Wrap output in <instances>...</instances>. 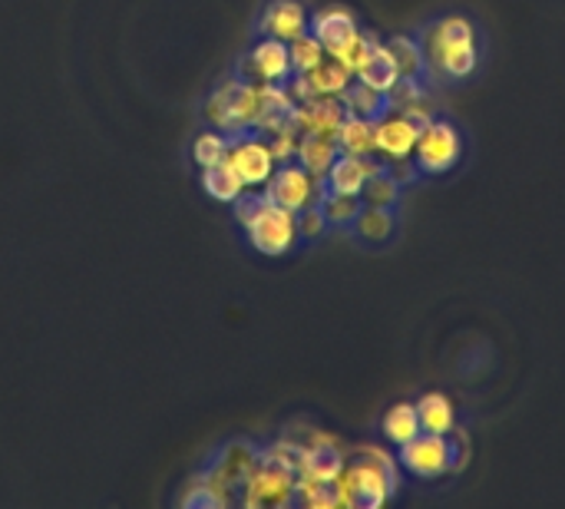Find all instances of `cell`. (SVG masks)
<instances>
[{"label":"cell","instance_id":"1","mask_svg":"<svg viewBox=\"0 0 565 509\" xmlns=\"http://www.w3.org/2000/svg\"><path fill=\"white\" fill-rule=\"evenodd\" d=\"M424 60L430 76H440L447 83H463L480 70V26L467 13H447L417 30Z\"/></svg>","mask_w":565,"mask_h":509},{"label":"cell","instance_id":"2","mask_svg":"<svg viewBox=\"0 0 565 509\" xmlns=\"http://www.w3.org/2000/svg\"><path fill=\"white\" fill-rule=\"evenodd\" d=\"M397 460L387 457L377 447H364L358 450L341 474V490H344V507L354 509H377L384 507L397 487H401V474H397Z\"/></svg>","mask_w":565,"mask_h":509},{"label":"cell","instance_id":"3","mask_svg":"<svg viewBox=\"0 0 565 509\" xmlns=\"http://www.w3.org/2000/svg\"><path fill=\"white\" fill-rule=\"evenodd\" d=\"M258 99H262V83L228 76L209 93V99L202 103V116H205V123L212 129H222L225 136L255 132V126H258Z\"/></svg>","mask_w":565,"mask_h":509},{"label":"cell","instance_id":"4","mask_svg":"<svg viewBox=\"0 0 565 509\" xmlns=\"http://www.w3.org/2000/svg\"><path fill=\"white\" fill-rule=\"evenodd\" d=\"M397 467L417 480H440L450 470H460L467 464V441L460 434H427L420 431L414 441L397 447Z\"/></svg>","mask_w":565,"mask_h":509},{"label":"cell","instance_id":"5","mask_svg":"<svg viewBox=\"0 0 565 509\" xmlns=\"http://www.w3.org/2000/svg\"><path fill=\"white\" fill-rule=\"evenodd\" d=\"M411 156H414L411 162H414V169H417L420 179L450 176L460 166V156H463V132L457 129L454 119L430 116L427 126L420 129L417 146H414Z\"/></svg>","mask_w":565,"mask_h":509},{"label":"cell","instance_id":"6","mask_svg":"<svg viewBox=\"0 0 565 509\" xmlns=\"http://www.w3.org/2000/svg\"><path fill=\"white\" fill-rule=\"evenodd\" d=\"M242 232H245L248 245L258 255H265V258H281V255L295 252L298 242H301V235H298V212L271 202L268 195L255 209V215L242 225Z\"/></svg>","mask_w":565,"mask_h":509},{"label":"cell","instance_id":"7","mask_svg":"<svg viewBox=\"0 0 565 509\" xmlns=\"http://www.w3.org/2000/svg\"><path fill=\"white\" fill-rule=\"evenodd\" d=\"M298 470L281 467L268 457H262L255 464V470L248 474V480L242 484V507L252 509H271V507H291L295 503V490H298Z\"/></svg>","mask_w":565,"mask_h":509},{"label":"cell","instance_id":"8","mask_svg":"<svg viewBox=\"0 0 565 509\" xmlns=\"http://www.w3.org/2000/svg\"><path fill=\"white\" fill-rule=\"evenodd\" d=\"M427 119L430 113L417 106H391V113L374 123V149L384 159H411Z\"/></svg>","mask_w":565,"mask_h":509},{"label":"cell","instance_id":"9","mask_svg":"<svg viewBox=\"0 0 565 509\" xmlns=\"http://www.w3.org/2000/svg\"><path fill=\"white\" fill-rule=\"evenodd\" d=\"M235 76L262 83V86H288V79L295 76L288 43L275 40V36H258L252 43V50L238 60Z\"/></svg>","mask_w":565,"mask_h":509},{"label":"cell","instance_id":"10","mask_svg":"<svg viewBox=\"0 0 565 509\" xmlns=\"http://www.w3.org/2000/svg\"><path fill=\"white\" fill-rule=\"evenodd\" d=\"M265 195L291 212H301L308 205H315L321 195H324V182L315 179L301 162L288 159V162H278L271 179L265 182Z\"/></svg>","mask_w":565,"mask_h":509},{"label":"cell","instance_id":"11","mask_svg":"<svg viewBox=\"0 0 565 509\" xmlns=\"http://www.w3.org/2000/svg\"><path fill=\"white\" fill-rule=\"evenodd\" d=\"M225 162H232V169L242 176L245 189H265V182L271 179L275 172V152L268 146L265 136L258 132H242V136H232L228 142V156Z\"/></svg>","mask_w":565,"mask_h":509},{"label":"cell","instance_id":"12","mask_svg":"<svg viewBox=\"0 0 565 509\" xmlns=\"http://www.w3.org/2000/svg\"><path fill=\"white\" fill-rule=\"evenodd\" d=\"M262 460V450L252 447L248 441H235L225 450L215 454V460L205 470V480L232 503V494L242 490V484L248 480V474L255 470V464Z\"/></svg>","mask_w":565,"mask_h":509},{"label":"cell","instance_id":"13","mask_svg":"<svg viewBox=\"0 0 565 509\" xmlns=\"http://www.w3.org/2000/svg\"><path fill=\"white\" fill-rule=\"evenodd\" d=\"M308 30L321 40L324 53H328V56H338V60H341V56L358 43V36H361L358 17H354L348 7H341V3H331V7H324V10L311 13Z\"/></svg>","mask_w":565,"mask_h":509},{"label":"cell","instance_id":"14","mask_svg":"<svg viewBox=\"0 0 565 509\" xmlns=\"http://www.w3.org/2000/svg\"><path fill=\"white\" fill-rule=\"evenodd\" d=\"M308 23H311V10L301 0H268L258 13L255 30L258 36H275L291 43L295 36L308 33Z\"/></svg>","mask_w":565,"mask_h":509},{"label":"cell","instance_id":"15","mask_svg":"<svg viewBox=\"0 0 565 509\" xmlns=\"http://www.w3.org/2000/svg\"><path fill=\"white\" fill-rule=\"evenodd\" d=\"M381 169V162L374 156H351V152H338V159L331 162V169L324 172V189L338 192V195H361L367 179Z\"/></svg>","mask_w":565,"mask_h":509},{"label":"cell","instance_id":"16","mask_svg":"<svg viewBox=\"0 0 565 509\" xmlns=\"http://www.w3.org/2000/svg\"><path fill=\"white\" fill-rule=\"evenodd\" d=\"M344 116H348V113H344L341 96H315V99H308V103H298V106H295L291 123H295L298 136H305V132L334 136V132H338V126L344 123Z\"/></svg>","mask_w":565,"mask_h":509},{"label":"cell","instance_id":"17","mask_svg":"<svg viewBox=\"0 0 565 509\" xmlns=\"http://www.w3.org/2000/svg\"><path fill=\"white\" fill-rule=\"evenodd\" d=\"M298 444V441H295ZM301 447V474L318 477V480H338L344 474V450L328 437V434H311Z\"/></svg>","mask_w":565,"mask_h":509},{"label":"cell","instance_id":"18","mask_svg":"<svg viewBox=\"0 0 565 509\" xmlns=\"http://www.w3.org/2000/svg\"><path fill=\"white\" fill-rule=\"evenodd\" d=\"M397 229H401L397 209L364 205L361 215H358L354 225H351V235H354L361 245H367V248H387V245L397 238Z\"/></svg>","mask_w":565,"mask_h":509},{"label":"cell","instance_id":"19","mask_svg":"<svg viewBox=\"0 0 565 509\" xmlns=\"http://www.w3.org/2000/svg\"><path fill=\"white\" fill-rule=\"evenodd\" d=\"M354 76H358L361 83H367V86H374V89L387 93V96L397 89V83H401V70H397V63H394L391 50L384 46V40H377V43L371 46V53L361 60V66L354 70Z\"/></svg>","mask_w":565,"mask_h":509},{"label":"cell","instance_id":"20","mask_svg":"<svg viewBox=\"0 0 565 509\" xmlns=\"http://www.w3.org/2000/svg\"><path fill=\"white\" fill-rule=\"evenodd\" d=\"M384 46L391 50V56H394V63H397V70H401V79H414V83H430L434 76H430V70H427V60H424V50H420V40H417V33H397V36H391V40H384Z\"/></svg>","mask_w":565,"mask_h":509},{"label":"cell","instance_id":"21","mask_svg":"<svg viewBox=\"0 0 565 509\" xmlns=\"http://www.w3.org/2000/svg\"><path fill=\"white\" fill-rule=\"evenodd\" d=\"M341 103H344V113H348V116L371 119V123H377L381 116L391 113V96L381 93V89H374V86H367V83H361L358 76H354L351 86L341 93Z\"/></svg>","mask_w":565,"mask_h":509},{"label":"cell","instance_id":"22","mask_svg":"<svg viewBox=\"0 0 565 509\" xmlns=\"http://www.w3.org/2000/svg\"><path fill=\"white\" fill-rule=\"evenodd\" d=\"M338 142L334 136H318V132H305L298 136V149H295V162H301L315 179H324V172L331 169V162L338 159Z\"/></svg>","mask_w":565,"mask_h":509},{"label":"cell","instance_id":"23","mask_svg":"<svg viewBox=\"0 0 565 509\" xmlns=\"http://www.w3.org/2000/svg\"><path fill=\"white\" fill-rule=\"evenodd\" d=\"M301 76L308 79V86H311L315 96H341L351 86L354 70L344 60H338V56H324L315 70H308Z\"/></svg>","mask_w":565,"mask_h":509},{"label":"cell","instance_id":"24","mask_svg":"<svg viewBox=\"0 0 565 509\" xmlns=\"http://www.w3.org/2000/svg\"><path fill=\"white\" fill-rule=\"evenodd\" d=\"M414 407L420 417V431H427V434H454L457 431V411H454V401L447 394L430 391Z\"/></svg>","mask_w":565,"mask_h":509},{"label":"cell","instance_id":"25","mask_svg":"<svg viewBox=\"0 0 565 509\" xmlns=\"http://www.w3.org/2000/svg\"><path fill=\"white\" fill-rule=\"evenodd\" d=\"M295 503L308 509H334L344 507V490H341V477L338 480H318L301 474L298 477V490H295Z\"/></svg>","mask_w":565,"mask_h":509},{"label":"cell","instance_id":"26","mask_svg":"<svg viewBox=\"0 0 565 509\" xmlns=\"http://www.w3.org/2000/svg\"><path fill=\"white\" fill-rule=\"evenodd\" d=\"M202 189H205L209 199H215V202H222V205H232V202L245 192V182H242V176L232 169V162L222 159V162L202 169Z\"/></svg>","mask_w":565,"mask_h":509},{"label":"cell","instance_id":"27","mask_svg":"<svg viewBox=\"0 0 565 509\" xmlns=\"http://www.w3.org/2000/svg\"><path fill=\"white\" fill-rule=\"evenodd\" d=\"M334 142L341 152L351 156H374V123L371 119H358V116H344V123L334 132Z\"/></svg>","mask_w":565,"mask_h":509},{"label":"cell","instance_id":"28","mask_svg":"<svg viewBox=\"0 0 565 509\" xmlns=\"http://www.w3.org/2000/svg\"><path fill=\"white\" fill-rule=\"evenodd\" d=\"M381 434L387 444L394 447H404L407 441H414L420 434V417H417V407L414 404H394L384 421H381Z\"/></svg>","mask_w":565,"mask_h":509},{"label":"cell","instance_id":"29","mask_svg":"<svg viewBox=\"0 0 565 509\" xmlns=\"http://www.w3.org/2000/svg\"><path fill=\"white\" fill-rule=\"evenodd\" d=\"M318 205H321V212H324V219H328V229H334V232H351L354 219H358L361 209H364L361 195H338V192H328V189H324V195L318 199Z\"/></svg>","mask_w":565,"mask_h":509},{"label":"cell","instance_id":"30","mask_svg":"<svg viewBox=\"0 0 565 509\" xmlns=\"http://www.w3.org/2000/svg\"><path fill=\"white\" fill-rule=\"evenodd\" d=\"M228 142H232V136H225L222 129H202L195 139H192V162L199 166V169H209V166H215V162H222L225 156H228Z\"/></svg>","mask_w":565,"mask_h":509},{"label":"cell","instance_id":"31","mask_svg":"<svg viewBox=\"0 0 565 509\" xmlns=\"http://www.w3.org/2000/svg\"><path fill=\"white\" fill-rule=\"evenodd\" d=\"M401 192H404V185L381 166L371 179H367V185H364V192H361V202L364 205H384V209H397V202H401Z\"/></svg>","mask_w":565,"mask_h":509},{"label":"cell","instance_id":"32","mask_svg":"<svg viewBox=\"0 0 565 509\" xmlns=\"http://www.w3.org/2000/svg\"><path fill=\"white\" fill-rule=\"evenodd\" d=\"M288 50H291V66H295V73H308V70H315L328 53H324V46H321V40L308 30V33H301V36H295L291 43H288Z\"/></svg>","mask_w":565,"mask_h":509},{"label":"cell","instance_id":"33","mask_svg":"<svg viewBox=\"0 0 565 509\" xmlns=\"http://www.w3.org/2000/svg\"><path fill=\"white\" fill-rule=\"evenodd\" d=\"M182 507H228V500L205 480V474L202 477H195L192 480V487H189V494H182V500H179Z\"/></svg>","mask_w":565,"mask_h":509},{"label":"cell","instance_id":"34","mask_svg":"<svg viewBox=\"0 0 565 509\" xmlns=\"http://www.w3.org/2000/svg\"><path fill=\"white\" fill-rule=\"evenodd\" d=\"M328 232H331V229H328V219H324V212H321L318 202L298 212V235H301V242H318V238H324Z\"/></svg>","mask_w":565,"mask_h":509}]
</instances>
